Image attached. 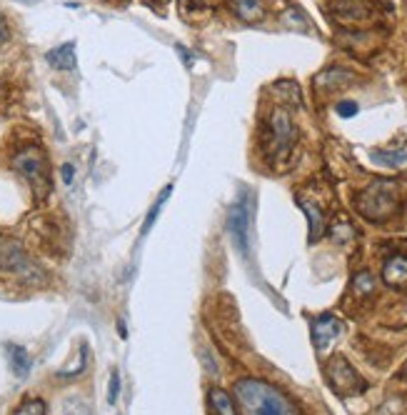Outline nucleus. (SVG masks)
Listing matches in <instances>:
<instances>
[{"mask_svg":"<svg viewBox=\"0 0 407 415\" xmlns=\"http://www.w3.org/2000/svg\"><path fill=\"white\" fill-rule=\"evenodd\" d=\"M208 403H210L213 415H238V408H235L233 398H230V393L223 388H210Z\"/></svg>","mask_w":407,"mask_h":415,"instance_id":"obj_14","label":"nucleus"},{"mask_svg":"<svg viewBox=\"0 0 407 415\" xmlns=\"http://www.w3.org/2000/svg\"><path fill=\"white\" fill-rule=\"evenodd\" d=\"M6 38H8V26H6V21L0 18V43L6 41Z\"/></svg>","mask_w":407,"mask_h":415,"instance_id":"obj_26","label":"nucleus"},{"mask_svg":"<svg viewBox=\"0 0 407 415\" xmlns=\"http://www.w3.org/2000/svg\"><path fill=\"white\" fill-rule=\"evenodd\" d=\"M26 3H36V0H26Z\"/></svg>","mask_w":407,"mask_h":415,"instance_id":"obj_28","label":"nucleus"},{"mask_svg":"<svg viewBox=\"0 0 407 415\" xmlns=\"http://www.w3.org/2000/svg\"><path fill=\"white\" fill-rule=\"evenodd\" d=\"M0 266L28 283L43 280V273L38 270V266L28 258V253L16 241H0Z\"/></svg>","mask_w":407,"mask_h":415,"instance_id":"obj_6","label":"nucleus"},{"mask_svg":"<svg viewBox=\"0 0 407 415\" xmlns=\"http://www.w3.org/2000/svg\"><path fill=\"white\" fill-rule=\"evenodd\" d=\"M60 173H63V183H65V185H70V183H73V178H75V168H73L70 163L63 165Z\"/></svg>","mask_w":407,"mask_h":415,"instance_id":"obj_24","label":"nucleus"},{"mask_svg":"<svg viewBox=\"0 0 407 415\" xmlns=\"http://www.w3.org/2000/svg\"><path fill=\"white\" fill-rule=\"evenodd\" d=\"M230 6L243 23H258L263 18V3L260 0H230Z\"/></svg>","mask_w":407,"mask_h":415,"instance_id":"obj_15","label":"nucleus"},{"mask_svg":"<svg viewBox=\"0 0 407 415\" xmlns=\"http://www.w3.org/2000/svg\"><path fill=\"white\" fill-rule=\"evenodd\" d=\"M352 80H355L352 73L342 70V68H327L325 73H320V75L315 78V85L322 88V90H342V88Z\"/></svg>","mask_w":407,"mask_h":415,"instance_id":"obj_11","label":"nucleus"},{"mask_svg":"<svg viewBox=\"0 0 407 415\" xmlns=\"http://www.w3.org/2000/svg\"><path fill=\"white\" fill-rule=\"evenodd\" d=\"M352 236H355V231H352V226H350V221H347V218H340V221H335V226H332V238H335V241L345 243L347 238H352Z\"/></svg>","mask_w":407,"mask_h":415,"instance_id":"obj_20","label":"nucleus"},{"mask_svg":"<svg viewBox=\"0 0 407 415\" xmlns=\"http://www.w3.org/2000/svg\"><path fill=\"white\" fill-rule=\"evenodd\" d=\"M183 3H188V6L193 3V6H198V8H208L213 0H183Z\"/></svg>","mask_w":407,"mask_h":415,"instance_id":"obj_25","label":"nucleus"},{"mask_svg":"<svg viewBox=\"0 0 407 415\" xmlns=\"http://www.w3.org/2000/svg\"><path fill=\"white\" fill-rule=\"evenodd\" d=\"M117 395H120V373L112 370L110 373V388H107V403L115 405L117 403Z\"/></svg>","mask_w":407,"mask_h":415,"instance_id":"obj_21","label":"nucleus"},{"mask_svg":"<svg viewBox=\"0 0 407 415\" xmlns=\"http://www.w3.org/2000/svg\"><path fill=\"white\" fill-rule=\"evenodd\" d=\"M46 413H48V408L41 398L26 400V403H21L16 410H13V415H46Z\"/></svg>","mask_w":407,"mask_h":415,"instance_id":"obj_19","label":"nucleus"},{"mask_svg":"<svg viewBox=\"0 0 407 415\" xmlns=\"http://www.w3.org/2000/svg\"><path fill=\"white\" fill-rule=\"evenodd\" d=\"M65 415H88V408L83 403H78V400H73V403H68Z\"/></svg>","mask_w":407,"mask_h":415,"instance_id":"obj_23","label":"nucleus"},{"mask_svg":"<svg viewBox=\"0 0 407 415\" xmlns=\"http://www.w3.org/2000/svg\"><path fill=\"white\" fill-rule=\"evenodd\" d=\"M310 333H312V345H315L317 350H327L342 335V320L325 313V315H320V318L312 320Z\"/></svg>","mask_w":407,"mask_h":415,"instance_id":"obj_8","label":"nucleus"},{"mask_svg":"<svg viewBox=\"0 0 407 415\" xmlns=\"http://www.w3.org/2000/svg\"><path fill=\"white\" fill-rule=\"evenodd\" d=\"M352 290H355L360 298L372 295V293H375V275H372V273H367V270L357 273V275L352 278Z\"/></svg>","mask_w":407,"mask_h":415,"instance_id":"obj_17","label":"nucleus"},{"mask_svg":"<svg viewBox=\"0 0 407 415\" xmlns=\"http://www.w3.org/2000/svg\"><path fill=\"white\" fill-rule=\"evenodd\" d=\"M297 203H300L302 213H305L307 221H310V243H317L322 238V233H325V218H322V211L312 203V200L297 198Z\"/></svg>","mask_w":407,"mask_h":415,"instance_id":"obj_12","label":"nucleus"},{"mask_svg":"<svg viewBox=\"0 0 407 415\" xmlns=\"http://www.w3.org/2000/svg\"><path fill=\"white\" fill-rule=\"evenodd\" d=\"M370 160L380 168L387 170H407V148H385V150H372Z\"/></svg>","mask_w":407,"mask_h":415,"instance_id":"obj_10","label":"nucleus"},{"mask_svg":"<svg viewBox=\"0 0 407 415\" xmlns=\"http://www.w3.org/2000/svg\"><path fill=\"white\" fill-rule=\"evenodd\" d=\"M13 168L18 175L28 180L36 190L38 198H46L48 190H51V173H48V158L41 148L31 145V148H23L13 155Z\"/></svg>","mask_w":407,"mask_h":415,"instance_id":"obj_4","label":"nucleus"},{"mask_svg":"<svg viewBox=\"0 0 407 415\" xmlns=\"http://www.w3.org/2000/svg\"><path fill=\"white\" fill-rule=\"evenodd\" d=\"M382 280L385 285L395 288V290H407V256L405 253H395L385 261L382 266Z\"/></svg>","mask_w":407,"mask_h":415,"instance_id":"obj_9","label":"nucleus"},{"mask_svg":"<svg viewBox=\"0 0 407 415\" xmlns=\"http://www.w3.org/2000/svg\"><path fill=\"white\" fill-rule=\"evenodd\" d=\"M397 205H400V198H397V185L392 180H375L355 195L357 213L372 223L390 221Z\"/></svg>","mask_w":407,"mask_h":415,"instance_id":"obj_3","label":"nucleus"},{"mask_svg":"<svg viewBox=\"0 0 407 415\" xmlns=\"http://www.w3.org/2000/svg\"><path fill=\"white\" fill-rule=\"evenodd\" d=\"M250 218H253V198L250 193H240V198L230 205L228 233L233 238L235 251L243 258L250 256Z\"/></svg>","mask_w":407,"mask_h":415,"instance_id":"obj_5","label":"nucleus"},{"mask_svg":"<svg viewBox=\"0 0 407 415\" xmlns=\"http://www.w3.org/2000/svg\"><path fill=\"white\" fill-rule=\"evenodd\" d=\"M297 140V128L285 108H273L263 130V148L273 165H285Z\"/></svg>","mask_w":407,"mask_h":415,"instance_id":"obj_2","label":"nucleus"},{"mask_svg":"<svg viewBox=\"0 0 407 415\" xmlns=\"http://www.w3.org/2000/svg\"><path fill=\"white\" fill-rule=\"evenodd\" d=\"M235 395L245 415H297L292 400L275 385L258 378H243L235 383Z\"/></svg>","mask_w":407,"mask_h":415,"instance_id":"obj_1","label":"nucleus"},{"mask_svg":"<svg viewBox=\"0 0 407 415\" xmlns=\"http://www.w3.org/2000/svg\"><path fill=\"white\" fill-rule=\"evenodd\" d=\"M327 380L330 385L335 388V393L340 395H357V393H365V380L357 375V370L347 363L342 355H335V358L327 363Z\"/></svg>","mask_w":407,"mask_h":415,"instance_id":"obj_7","label":"nucleus"},{"mask_svg":"<svg viewBox=\"0 0 407 415\" xmlns=\"http://www.w3.org/2000/svg\"><path fill=\"white\" fill-rule=\"evenodd\" d=\"M46 61L51 63L56 70H73L75 68V43H65V46L53 48L46 56Z\"/></svg>","mask_w":407,"mask_h":415,"instance_id":"obj_13","label":"nucleus"},{"mask_svg":"<svg viewBox=\"0 0 407 415\" xmlns=\"http://www.w3.org/2000/svg\"><path fill=\"white\" fill-rule=\"evenodd\" d=\"M355 113H357V103H352V100L337 103V115H342V118H352Z\"/></svg>","mask_w":407,"mask_h":415,"instance_id":"obj_22","label":"nucleus"},{"mask_svg":"<svg viewBox=\"0 0 407 415\" xmlns=\"http://www.w3.org/2000/svg\"><path fill=\"white\" fill-rule=\"evenodd\" d=\"M170 193H173V185H168V188L163 190V193L158 195V200H155V205L150 208V213H148V218H145V223H143V236H148L150 233V228H153V223L158 221V216H160V208L165 205V200L170 198Z\"/></svg>","mask_w":407,"mask_h":415,"instance_id":"obj_18","label":"nucleus"},{"mask_svg":"<svg viewBox=\"0 0 407 415\" xmlns=\"http://www.w3.org/2000/svg\"><path fill=\"white\" fill-rule=\"evenodd\" d=\"M402 378L407 380V363H405V368H402Z\"/></svg>","mask_w":407,"mask_h":415,"instance_id":"obj_27","label":"nucleus"},{"mask_svg":"<svg viewBox=\"0 0 407 415\" xmlns=\"http://www.w3.org/2000/svg\"><path fill=\"white\" fill-rule=\"evenodd\" d=\"M8 360H11V368L18 378H26L31 373V355L23 345H8Z\"/></svg>","mask_w":407,"mask_h":415,"instance_id":"obj_16","label":"nucleus"}]
</instances>
